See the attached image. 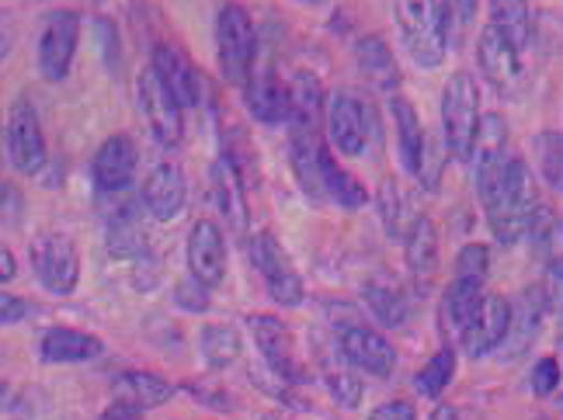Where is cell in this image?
<instances>
[{"label": "cell", "instance_id": "cell-1", "mask_svg": "<svg viewBox=\"0 0 563 420\" xmlns=\"http://www.w3.org/2000/svg\"><path fill=\"white\" fill-rule=\"evenodd\" d=\"M487 209V223L494 230V236L511 247V243L526 240L529 223H532V212L539 209V198H536V181H532V170L522 157H511L508 170H505V181L497 185V191L484 202Z\"/></svg>", "mask_w": 563, "mask_h": 420}, {"label": "cell", "instance_id": "cell-2", "mask_svg": "<svg viewBox=\"0 0 563 420\" xmlns=\"http://www.w3.org/2000/svg\"><path fill=\"white\" fill-rule=\"evenodd\" d=\"M481 91L470 74H452L442 91V140L452 161H470L481 129Z\"/></svg>", "mask_w": 563, "mask_h": 420}, {"label": "cell", "instance_id": "cell-3", "mask_svg": "<svg viewBox=\"0 0 563 420\" xmlns=\"http://www.w3.org/2000/svg\"><path fill=\"white\" fill-rule=\"evenodd\" d=\"M394 8H397L407 53L415 56V63L424 66V70H435L449 49L439 0H394Z\"/></svg>", "mask_w": 563, "mask_h": 420}, {"label": "cell", "instance_id": "cell-4", "mask_svg": "<svg viewBox=\"0 0 563 420\" xmlns=\"http://www.w3.org/2000/svg\"><path fill=\"white\" fill-rule=\"evenodd\" d=\"M216 49H220V70L230 84H247L257 59V32L254 21L241 4H223L216 18Z\"/></svg>", "mask_w": 563, "mask_h": 420}, {"label": "cell", "instance_id": "cell-5", "mask_svg": "<svg viewBox=\"0 0 563 420\" xmlns=\"http://www.w3.org/2000/svg\"><path fill=\"white\" fill-rule=\"evenodd\" d=\"M29 257H32V268H35L38 281L46 285L49 292L70 296L77 289L80 257H77V247L67 233H56V230L38 233L29 247Z\"/></svg>", "mask_w": 563, "mask_h": 420}, {"label": "cell", "instance_id": "cell-6", "mask_svg": "<svg viewBox=\"0 0 563 420\" xmlns=\"http://www.w3.org/2000/svg\"><path fill=\"white\" fill-rule=\"evenodd\" d=\"M251 264L257 268V275H262L268 296L278 306H299L307 299V289H302V278L296 275L289 254L282 251V243L268 230L251 236Z\"/></svg>", "mask_w": 563, "mask_h": 420}, {"label": "cell", "instance_id": "cell-7", "mask_svg": "<svg viewBox=\"0 0 563 420\" xmlns=\"http://www.w3.org/2000/svg\"><path fill=\"white\" fill-rule=\"evenodd\" d=\"M473 181H476V195L481 202L497 191V185L505 181L508 170V122L490 112L481 119V129H476V143H473Z\"/></svg>", "mask_w": 563, "mask_h": 420}, {"label": "cell", "instance_id": "cell-8", "mask_svg": "<svg viewBox=\"0 0 563 420\" xmlns=\"http://www.w3.org/2000/svg\"><path fill=\"white\" fill-rule=\"evenodd\" d=\"M80 38V18L74 11H53L42 21L38 32V74L49 84H59L70 77V66L77 56Z\"/></svg>", "mask_w": 563, "mask_h": 420}, {"label": "cell", "instance_id": "cell-9", "mask_svg": "<svg viewBox=\"0 0 563 420\" xmlns=\"http://www.w3.org/2000/svg\"><path fill=\"white\" fill-rule=\"evenodd\" d=\"M8 161L14 170L38 178L42 170L49 167V153H46V136H42V122L38 112L21 98L11 104L8 115Z\"/></svg>", "mask_w": 563, "mask_h": 420}, {"label": "cell", "instance_id": "cell-10", "mask_svg": "<svg viewBox=\"0 0 563 420\" xmlns=\"http://www.w3.org/2000/svg\"><path fill=\"white\" fill-rule=\"evenodd\" d=\"M136 95H140V112H143L150 132H154V140L161 146H178L181 136H185V108L170 98V91L154 74V66L140 74Z\"/></svg>", "mask_w": 563, "mask_h": 420}, {"label": "cell", "instance_id": "cell-11", "mask_svg": "<svg viewBox=\"0 0 563 420\" xmlns=\"http://www.w3.org/2000/svg\"><path fill=\"white\" fill-rule=\"evenodd\" d=\"M338 347H341V358L352 368H358L365 375H376V379H386V375L397 368L394 344H389L369 323H358V320L341 323L338 327Z\"/></svg>", "mask_w": 563, "mask_h": 420}, {"label": "cell", "instance_id": "cell-12", "mask_svg": "<svg viewBox=\"0 0 563 420\" xmlns=\"http://www.w3.org/2000/svg\"><path fill=\"white\" fill-rule=\"evenodd\" d=\"M251 327V338L262 351L265 365L278 375L282 383H302V368L296 362V341H292V330L282 323L272 313H254L247 317Z\"/></svg>", "mask_w": 563, "mask_h": 420}, {"label": "cell", "instance_id": "cell-13", "mask_svg": "<svg viewBox=\"0 0 563 420\" xmlns=\"http://www.w3.org/2000/svg\"><path fill=\"white\" fill-rule=\"evenodd\" d=\"M323 119H328V140L344 157H362L365 143H369V125H365V108L355 95L338 91L328 98L323 108Z\"/></svg>", "mask_w": 563, "mask_h": 420}, {"label": "cell", "instance_id": "cell-14", "mask_svg": "<svg viewBox=\"0 0 563 420\" xmlns=\"http://www.w3.org/2000/svg\"><path fill=\"white\" fill-rule=\"evenodd\" d=\"M476 63L497 91H515L518 80H522V49L494 25H487L476 38Z\"/></svg>", "mask_w": 563, "mask_h": 420}, {"label": "cell", "instance_id": "cell-15", "mask_svg": "<svg viewBox=\"0 0 563 420\" xmlns=\"http://www.w3.org/2000/svg\"><path fill=\"white\" fill-rule=\"evenodd\" d=\"M136 164H140V153H136L133 140H129V136H108L98 146L95 161H91L95 188L101 195H122L136 178Z\"/></svg>", "mask_w": 563, "mask_h": 420}, {"label": "cell", "instance_id": "cell-16", "mask_svg": "<svg viewBox=\"0 0 563 420\" xmlns=\"http://www.w3.org/2000/svg\"><path fill=\"white\" fill-rule=\"evenodd\" d=\"M140 202L150 215L157 219V223H175V219L185 212V202H188L185 170L178 164H157L146 174Z\"/></svg>", "mask_w": 563, "mask_h": 420}, {"label": "cell", "instance_id": "cell-17", "mask_svg": "<svg viewBox=\"0 0 563 420\" xmlns=\"http://www.w3.org/2000/svg\"><path fill=\"white\" fill-rule=\"evenodd\" d=\"M508 327H511V302L505 296H487L476 309L473 323L466 327V334L460 338L463 351L470 358H484L490 351H497L508 338Z\"/></svg>", "mask_w": 563, "mask_h": 420}, {"label": "cell", "instance_id": "cell-18", "mask_svg": "<svg viewBox=\"0 0 563 420\" xmlns=\"http://www.w3.org/2000/svg\"><path fill=\"white\" fill-rule=\"evenodd\" d=\"M188 272L209 289L227 278V240L212 219H199L188 233Z\"/></svg>", "mask_w": 563, "mask_h": 420}, {"label": "cell", "instance_id": "cell-19", "mask_svg": "<svg viewBox=\"0 0 563 420\" xmlns=\"http://www.w3.org/2000/svg\"><path fill=\"white\" fill-rule=\"evenodd\" d=\"M154 74L161 77V84L170 91V98H175L181 108H195L202 104V77L199 70H195V63L178 49L170 46V42H161V46L154 49Z\"/></svg>", "mask_w": 563, "mask_h": 420}, {"label": "cell", "instance_id": "cell-20", "mask_svg": "<svg viewBox=\"0 0 563 420\" xmlns=\"http://www.w3.org/2000/svg\"><path fill=\"white\" fill-rule=\"evenodd\" d=\"M209 188H212V202L216 209L223 212L227 226L244 236L247 233V198H244V185H241V174H236L230 157H220L209 170Z\"/></svg>", "mask_w": 563, "mask_h": 420}, {"label": "cell", "instance_id": "cell-21", "mask_svg": "<svg viewBox=\"0 0 563 420\" xmlns=\"http://www.w3.org/2000/svg\"><path fill=\"white\" fill-rule=\"evenodd\" d=\"M543 317H547L543 292L529 289V292L518 296L511 302V327H508V338L501 344V355L505 358H522V355H529V347L539 338V327H543Z\"/></svg>", "mask_w": 563, "mask_h": 420}, {"label": "cell", "instance_id": "cell-22", "mask_svg": "<svg viewBox=\"0 0 563 420\" xmlns=\"http://www.w3.org/2000/svg\"><path fill=\"white\" fill-rule=\"evenodd\" d=\"M42 362L49 365H80V362H95L104 355V344L95 334H84V330L74 327H53L42 334L38 341Z\"/></svg>", "mask_w": 563, "mask_h": 420}, {"label": "cell", "instance_id": "cell-23", "mask_svg": "<svg viewBox=\"0 0 563 420\" xmlns=\"http://www.w3.org/2000/svg\"><path fill=\"white\" fill-rule=\"evenodd\" d=\"M244 101L257 122L265 125L289 122V87L275 74H251L244 84Z\"/></svg>", "mask_w": 563, "mask_h": 420}, {"label": "cell", "instance_id": "cell-24", "mask_svg": "<svg viewBox=\"0 0 563 420\" xmlns=\"http://www.w3.org/2000/svg\"><path fill=\"white\" fill-rule=\"evenodd\" d=\"M323 108H328V98H323L320 80L299 70L289 84V132H320Z\"/></svg>", "mask_w": 563, "mask_h": 420}, {"label": "cell", "instance_id": "cell-25", "mask_svg": "<svg viewBox=\"0 0 563 420\" xmlns=\"http://www.w3.org/2000/svg\"><path fill=\"white\" fill-rule=\"evenodd\" d=\"M404 257H407V268L418 281H431L439 272V230L431 223L428 215H418L415 223L407 230L404 240Z\"/></svg>", "mask_w": 563, "mask_h": 420}, {"label": "cell", "instance_id": "cell-26", "mask_svg": "<svg viewBox=\"0 0 563 420\" xmlns=\"http://www.w3.org/2000/svg\"><path fill=\"white\" fill-rule=\"evenodd\" d=\"M355 59H358V70L369 77V84L383 95H394L400 87V66L394 59V49L386 46L379 35H365L358 38L355 46Z\"/></svg>", "mask_w": 563, "mask_h": 420}, {"label": "cell", "instance_id": "cell-27", "mask_svg": "<svg viewBox=\"0 0 563 420\" xmlns=\"http://www.w3.org/2000/svg\"><path fill=\"white\" fill-rule=\"evenodd\" d=\"M484 302V281H473V278H452V285L442 296V320L445 330H452L456 338L466 334V327L473 323L476 309Z\"/></svg>", "mask_w": 563, "mask_h": 420}, {"label": "cell", "instance_id": "cell-28", "mask_svg": "<svg viewBox=\"0 0 563 420\" xmlns=\"http://www.w3.org/2000/svg\"><path fill=\"white\" fill-rule=\"evenodd\" d=\"M394 108V129H397V146H400V157H404V167L415 174H421V161H424V146H428V136H424V125L415 112V104L404 101V98H394L389 101Z\"/></svg>", "mask_w": 563, "mask_h": 420}, {"label": "cell", "instance_id": "cell-29", "mask_svg": "<svg viewBox=\"0 0 563 420\" xmlns=\"http://www.w3.org/2000/svg\"><path fill=\"white\" fill-rule=\"evenodd\" d=\"M115 389H119V400L133 404L140 410H154V407L167 404L170 393H175V386L154 372H125L115 379Z\"/></svg>", "mask_w": 563, "mask_h": 420}, {"label": "cell", "instance_id": "cell-30", "mask_svg": "<svg viewBox=\"0 0 563 420\" xmlns=\"http://www.w3.org/2000/svg\"><path fill=\"white\" fill-rule=\"evenodd\" d=\"M490 25L501 29L518 49H526L532 35V4L529 0H490Z\"/></svg>", "mask_w": 563, "mask_h": 420}, {"label": "cell", "instance_id": "cell-31", "mask_svg": "<svg viewBox=\"0 0 563 420\" xmlns=\"http://www.w3.org/2000/svg\"><path fill=\"white\" fill-rule=\"evenodd\" d=\"M199 347L209 368H230L241 358V334L227 323H209L199 334Z\"/></svg>", "mask_w": 563, "mask_h": 420}, {"label": "cell", "instance_id": "cell-32", "mask_svg": "<svg viewBox=\"0 0 563 420\" xmlns=\"http://www.w3.org/2000/svg\"><path fill=\"white\" fill-rule=\"evenodd\" d=\"M529 243L539 257H563V219L550 209V206H539L532 212V223H529Z\"/></svg>", "mask_w": 563, "mask_h": 420}, {"label": "cell", "instance_id": "cell-33", "mask_svg": "<svg viewBox=\"0 0 563 420\" xmlns=\"http://www.w3.org/2000/svg\"><path fill=\"white\" fill-rule=\"evenodd\" d=\"M452 375H456V347H442L415 375V389L424 396V400H439V396L449 389Z\"/></svg>", "mask_w": 563, "mask_h": 420}, {"label": "cell", "instance_id": "cell-34", "mask_svg": "<svg viewBox=\"0 0 563 420\" xmlns=\"http://www.w3.org/2000/svg\"><path fill=\"white\" fill-rule=\"evenodd\" d=\"M365 302H369L376 320H383L386 327H404L407 317H410L407 296H400V289H394V285L369 281V285H365Z\"/></svg>", "mask_w": 563, "mask_h": 420}, {"label": "cell", "instance_id": "cell-35", "mask_svg": "<svg viewBox=\"0 0 563 420\" xmlns=\"http://www.w3.org/2000/svg\"><path fill=\"white\" fill-rule=\"evenodd\" d=\"M476 4H481V0H442V4H439L442 29H445V46L449 49H456L460 42L470 35L473 18H476Z\"/></svg>", "mask_w": 563, "mask_h": 420}, {"label": "cell", "instance_id": "cell-36", "mask_svg": "<svg viewBox=\"0 0 563 420\" xmlns=\"http://www.w3.org/2000/svg\"><path fill=\"white\" fill-rule=\"evenodd\" d=\"M536 164L543 170L550 188L563 191V132H539L536 136Z\"/></svg>", "mask_w": 563, "mask_h": 420}, {"label": "cell", "instance_id": "cell-37", "mask_svg": "<svg viewBox=\"0 0 563 420\" xmlns=\"http://www.w3.org/2000/svg\"><path fill=\"white\" fill-rule=\"evenodd\" d=\"M323 383H328V389L338 400V407L355 410L362 404V379H355V372H349V368H328V372H323Z\"/></svg>", "mask_w": 563, "mask_h": 420}, {"label": "cell", "instance_id": "cell-38", "mask_svg": "<svg viewBox=\"0 0 563 420\" xmlns=\"http://www.w3.org/2000/svg\"><path fill=\"white\" fill-rule=\"evenodd\" d=\"M490 272V251L484 243H466L456 257V278H473V281H484Z\"/></svg>", "mask_w": 563, "mask_h": 420}, {"label": "cell", "instance_id": "cell-39", "mask_svg": "<svg viewBox=\"0 0 563 420\" xmlns=\"http://www.w3.org/2000/svg\"><path fill=\"white\" fill-rule=\"evenodd\" d=\"M543 302L550 313L563 323V257L547 261V278H543Z\"/></svg>", "mask_w": 563, "mask_h": 420}, {"label": "cell", "instance_id": "cell-40", "mask_svg": "<svg viewBox=\"0 0 563 420\" xmlns=\"http://www.w3.org/2000/svg\"><path fill=\"white\" fill-rule=\"evenodd\" d=\"M379 219H383V230L389 236L400 233V191H397V181H383L379 185Z\"/></svg>", "mask_w": 563, "mask_h": 420}, {"label": "cell", "instance_id": "cell-41", "mask_svg": "<svg viewBox=\"0 0 563 420\" xmlns=\"http://www.w3.org/2000/svg\"><path fill=\"white\" fill-rule=\"evenodd\" d=\"M560 362L556 358H539L532 365V393L536 396H553L560 389Z\"/></svg>", "mask_w": 563, "mask_h": 420}, {"label": "cell", "instance_id": "cell-42", "mask_svg": "<svg viewBox=\"0 0 563 420\" xmlns=\"http://www.w3.org/2000/svg\"><path fill=\"white\" fill-rule=\"evenodd\" d=\"M175 302L185 306L188 313H206V309H209V285H202L199 278L181 281L178 292H175Z\"/></svg>", "mask_w": 563, "mask_h": 420}, {"label": "cell", "instance_id": "cell-43", "mask_svg": "<svg viewBox=\"0 0 563 420\" xmlns=\"http://www.w3.org/2000/svg\"><path fill=\"white\" fill-rule=\"evenodd\" d=\"M369 420H418L415 407H410L407 400H389V404H379Z\"/></svg>", "mask_w": 563, "mask_h": 420}, {"label": "cell", "instance_id": "cell-44", "mask_svg": "<svg viewBox=\"0 0 563 420\" xmlns=\"http://www.w3.org/2000/svg\"><path fill=\"white\" fill-rule=\"evenodd\" d=\"M25 313H29V302H25V299L0 292V323H4V327H8V323H18Z\"/></svg>", "mask_w": 563, "mask_h": 420}, {"label": "cell", "instance_id": "cell-45", "mask_svg": "<svg viewBox=\"0 0 563 420\" xmlns=\"http://www.w3.org/2000/svg\"><path fill=\"white\" fill-rule=\"evenodd\" d=\"M98 420H143V410L133 407V404H125V400H115Z\"/></svg>", "mask_w": 563, "mask_h": 420}, {"label": "cell", "instance_id": "cell-46", "mask_svg": "<svg viewBox=\"0 0 563 420\" xmlns=\"http://www.w3.org/2000/svg\"><path fill=\"white\" fill-rule=\"evenodd\" d=\"M18 278V261H14V254L0 243V285H8V281H14Z\"/></svg>", "mask_w": 563, "mask_h": 420}, {"label": "cell", "instance_id": "cell-47", "mask_svg": "<svg viewBox=\"0 0 563 420\" xmlns=\"http://www.w3.org/2000/svg\"><path fill=\"white\" fill-rule=\"evenodd\" d=\"M14 38H18V32H14V25H11V18H8V14H0V59H4V56L11 53Z\"/></svg>", "mask_w": 563, "mask_h": 420}, {"label": "cell", "instance_id": "cell-48", "mask_svg": "<svg viewBox=\"0 0 563 420\" xmlns=\"http://www.w3.org/2000/svg\"><path fill=\"white\" fill-rule=\"evenodd\" d=\"M431 420H460V410H456V407H449V404H442V407L431 410Z\"/></svg>", "mask_w": 563, "mask_h": 420}, {"label": "cell", "instance_id": "cell-49", "mask_svg": "<svg viewBox=\"0 0 563 420\" xmlns=\"http://www.w3.org/2000/svg\"><path fill=\"white\" fill-rule=\"evenodd\" d=\"M265 420H292V417H286V413H268Z\"/></svg>", "mask_w": 563, "mask_h": 420}, {"label": "cell", "instance_id": "cell-50", "mask_svg": "<svg viewBox=\"0 0 563 420\" xmlns=\"http://www.w3.org/2000/svg\"><path fill=\"white\" fill-rule=\"evenodd\" d=\"M556 407H560V413H563V393H560V400H556Z\"/></svg>", "mask_w": 563, "mask_h": 420}, {"label": "cell", "instance_id": "cell-51", "mask_svg": "<svg viewBox=\"0 0 563 420\" xmlns=\"http://www.w3.org/2000/svg\"><path fill=\"white\" fill-rule=\"evenodd\" d=\"M302 4H320V0H302Z\"/></svg>", "mask_w": 563, "mask_h": 420}]
</instances>
